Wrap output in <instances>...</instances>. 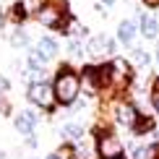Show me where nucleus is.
<instances>
[{"mask_svg":"<svg viewBox=\"0 0 159 159\" xmlns=\"http://www.w3.org/2000/svg\"><path fill=\"white\" fill-rule=\"evenodd\" d=\"M102 5H104V8H110V5H115V0H102Z\"/></svg>","mask_w":159,"mask_h":159,"instance_id":"obj_27","label":"nucleus"},{"mask_svg":"<svg viewBox=\"0 0 159 159\" xmlns=\"http://www.w3.org/2000/svg\"><path fill=\"white\" fill-rule=\"evenodd\" d=\"M115 159H128V157H125V154H120V157H115Z\"/></svg>","mask_w":159,"mask_h":159,"instance_id":"obj_29","label":"nucleus"},{"mask_svg":"<svg viewBox=\"0 0 159 159\" xmlns=\"http://www.w3.org/2000/svg\"><path fill=\"white\" fill-rule=\"evenodd\" d=\"M143 3V8H149V11H157L159 8V0H141Z\"/></svg>","mask_w":159,"mask_h":159,"instance_id":"obj_24","label":"nucleus"},{"mask_svg":"<svg viewBox=\"0 0 159 159\" xmlns=\"http://www.w3.org/2000/svg\"><path fill=\"white\" fill-rule=\"evenodd\" d=\"M24 143H26V146H29V149H37V146H39L37 136H26V138H24Z\"/></svg>","mask_w":159,"mask_h":159,"instance_id":"obj_22","label":"nucleus"},{"mask_svg":"<svg viewBox=\"0 0 159 159\" xmlns=\"http://www.w3.org/2000/svg\"><path fill=\"white\" fill-rule=\"evenodd\" d=\"M138 34L143 39H159V18L151 13H138Z\"/></svg>","mask_w":159,"mask_h":159,"instance_id":"obj_9","label":"nucleus"},{"mask_svg":"<svg viewBox=\"0 0 159 159\" xmlns=\"http://www.w3.org/2000/svg\"><path fill=\"white\" fill-rule=\"evenodd\" d=\"M44 159H60V157H57V154H47V157H44Z\"/></svg>","mask_w":159,"mask_h":159,"instance_id":"obj_28","label":"nucleus"},{"mask_svg":"<svg viewBox=\"0 0 159 159\" xmlns=\"http://www.w3.org/2000/svg\"><path fill=\"white\" fill-rule=\"evenodd\" d=\"M31 50L39 52V55H42L44 60L50 63V60H55V57H57V52H60V44H57V39H55V37H39Z\"/></svg>","mask_w":159,"mask_h":159,"instance_id":"obj_10","label":"nucleus"},{"mask_svg":"<svg viewBox=\"0 0 159 159\" xmlns=\"http://www.w3.org/2000/svg\"><path fill=\"white\" fill-rule=\"evenodd\" d=\"M8 91H11V81L0 73V97H8Z\"/></svg>","mask_w":159,"mask_h":159,"instance_id":"obj_21","label":"nucleus"},{"mask_svg":"<svg viewBox=\"0 0 159 159\" xmlns=\"http://www.w3.org/2000/svg\"><path fill=\"white\" fill-rule=\"evenodd\" d=\"M151 107H154V115L159 117V97H157V99H151Z\"/></svg>","mask_w":159,"mask_h":159,"instance_id":"obj_25","label":"nucleus"},{"mask_svg":"<svg viewBox=\"0 0 159 159\" xmlns=\"http://www.w3.org/2000/svg\"><path fill=\"white\" fill-rule=\"evenodd\" d=\"M18 3H21V5H24V8H26V11H29V16H31V18H34V13L39 11V5H42V3H44V0H18Z\"/></svg>","mask_w":159,"mask_h":159,"instance_id":"obj_20","label":"nucleus"},{"mask_svg":"<svg viewBox=\"0 0 159 159\" xmlns=\"http://www.w3.org/2000/svg\"><path fill=\"white\" fill-rule=\"evenodd\" d=\"M84 138H86V130H84V125L81 123H65L60 125V141L63 143H84Z\"/></svg>","mask_w":159,"mask_h":159,"instance_id":"obj_11","label":"nucleus"},{"mask_svg":"<svg viewBox=\"0 0 159 159\" xmlns=\"http://www.w3.org/2000/svg\"><path fill=\"white\" fill-rule=\"evenodd\" d=\"M133 78H136V68H133V63H130V60L117 57V55L110 60V94L123 97L125 91L130 89Z\"/></svg>","mask_w":159,"mask_h":159,"instance_id":"obj_4","label":"nucleus"},{"mask_svg":"<svg viewBox=\"0 0 159 159\" xmlns=\"http://www.w3.org/2000/svg\"><path fill=\"white\" fill-rule=\"evenodd\" d=\"M26 65H29V70H44V65H47V60H44L39 52L29 50V55H26Z\"/></svg>","mask_w":159,"mask_h":159,"instance_id":"obj_16","label":"nucleus"},{"mask_svg":"<svg viewBox=\"0 0 159 159\" xmlns=\"http://www.w3.org/2000/svg\"><path fill=\"white\" fill-rule=\"evenodd\" d=\"M91 138H94V151L99 159H115V157L125 154V141L104 120L91 128Z\"/></svg>","mask_w":159,"mask_h":159,"instance_id":"obj_3","label":"nucleus"},{"mask_svg":"<svg viewBox=\"0 0 159 159\" xmlns=\"http://www.w3.org/2000/svg\"><path fill=\"white\" fill-rule=\"evenodd\" d=\"M151 63H154V68H157V73H159V39H157V50H154V55H151Z\"/></svg>","mask_w":159,"mask_h":159,"instance_id":"obj_23","label":"nucleus"},{"mask_svg":"<svg viewBox=\"0 0 159 159\" xmlns=\"http://www.w3.org/2000/svg\"><path fill=\"white\" fill-rule=\"evenodd\" d=\"M154 130H157V115H143L141 112L130 133L133 136H146V133H154Z\"/></svg>","mask_w":159,"mask_h":159,"instance_id":"obj_12","label":"nucleus"},{"mask_svg":"<svg viewBox=\"0 0 159 159\" xmlns=\"http://www.w3.org/2000/svg\"><path fill=\"white\" fill-rule=\"evenodd\" d=\"M3 24H5V11L0 8V29H3Z\"/></svg>","mask_w":159,"mask_h":159,"instance_id":"obj_26","label":"nucleus"},{"mask_svg":"<svg viewBox=\"0 0 159 159\" xmlns=\"http://www.w3.org/2000/svg\"><path fill=\"white\" fill-rule=\"evenodd\" d=\"M52 89H55V99L60 107H73L81 97V76L70 63H63L55 70L52 78Z\"/></svg>","mask_w":159,"mask_h":159,"instance_id":"obj_2","label":"nucleus"},{"mask_svg":"<svg viewBox=\"0 0 159 159\" xmlns=\"http://www.w3.org/2000/svg\"><path fill=\"white\" fill-rule=\"evenodd\" d=\"M29 18H31V16H29V11H26L24 5L16 0V3L11 5V11H8V21H11L13 26H24V21H29Z\"/></svg>","mask_w":159,"mask_h":159,"instance_id":"obj_14","label":"nucleus"},{"mask_svg":"<svg viewBox=\"0 0 159 159\" xmlns=\"http://www.w3.org/2000/svg\"><path fill=\"white\" fill-rule=\"evenodd\" d=\"M8 42H11V47H29L31 44V37H29V31L24 29V26H13V31H8Z\"/></svg>","mask_w":159,"mask_h":159,"instance_id":"obj_13","label":"nucleus"},{"mask_svg":"<svg viewBox=\"0 0 159 159\" xmlns=\"http://www.w3.org/2000/svg\"><path fill=\"white\" fill-rule=\"evenodd\" d=\"M117 52V39H112L110 34H97L84 44V55L89 57V63H107L115 57Z\"/></svg>","mask_w":159,"mask_h":159,"instance_id":"obj_5","label":"nucleus"},{"mask_svg":"<svg viewBox=\"0 0 159 159\" xmlns=\"http://www.w3.org/2000/svg\"><path fill=\"white\" fill-rule=\"evenodd\" d=\"M37 125H39V115L34 110H21L18 115H13V128L18 130V136H34V130H37Z\"/></svg>","mask_w":159,"mask_h":159,"instance_id":"obj_7","label":"nucleus"},{"mask_svg":"<svg viewBox=\"0 0 159 159\" xmlns=\"http://www.w3.org/2000/svg\"><path fill=\"white\" fill-rule=\"evenodd\" d=\"M26 159H37V157H26Z\"/></svg>","mask_w":159,"mask_h":159,"instance_id":"obj_30","label":"nucleus"},{"mask_svg":"<svg viewBox=\"0 0 159 159\" xmlns=\"http://www.w3.org/2000/svg\"><path fill=\"white\" fill-rule=\"evenodd\" d=\"M133 63L136 65H151V52H146L143 47H133Z\"/></svg>","mask_w":159,"mask_h":159,"instance_id":"obj_18","label":"nucleus"},{"mask_svg":"<svg viewBox=\"0 0 159 159\" xmlns=\"http://www.w3.org/2000/svg\"><path fill=\"white\" fill-rule=\"evenodd\" d=\"M128 159H154V146L151 143H138V146H133Z\"/></svg>","mask_w":159,"mask_h":159,"instance_id":"obj_15","label":"nucleus"},{"mask_svg":"<svg viewBox=\"0 0 159 159\" xmlns=\"http://www.w3.org/2000/svg\"><path fill=\"white\" fill-rule=\"evenodd\" d=\"M138 37V21H133V18H123L120 24H117V42L123 44V47H133Z\"/></svg>","mask_w":159,"mask_h":159,"instance_id":"obj_8","label":"nucleus"},{"mask_svg":"<svg viewBox=\"0 0 159 159\" xmlns=\"http://www.w3.org/2000/svg\"><path fill=\"white\" fill-rule=\"evenodd\" d=\"M26 99L42 112H55L57 99H55V89L52 81H39V84H29L26 86Z\"/></svg>","mask_w":159,"mask_h":159,"instance_id":"obj_6","label":"nucleus"},{"mask_svg":"<svg viewBox=\"0 0 159 159\" xmlns=\"http://www.w3.org/2000/svg\"><path fill=\"white\" fill-rule=\"evenodd\" d=\"M55 154L60 159H78V146H76V143H63L60 141V146H57Z\"/></svg>","mask_w":159,"mask_h":159,"instance_id":"obj_17","label":"nucleus"},{"mask_svg":"<svg viewBox=\"0 0 159 159\" xmlns=\"http://www.w3.org/2000/svg\"><path fill=\"white\" fill-rule=\"evenodd\" d=\"M68 55H70V57L84 55V44H81V39H78V37H70V42H68Z\"/></svg>","mask_w":159,"mask_h":159,"instance_id":"obj_19","label":"nucleus"},{"mask_svg":"<svg viewBox=\"0 0 159 159\" xmlns=\"http://www.w3.org/2000/svg\"><path fill=\"white\" fill-rule=\"evenodd\" d=\"M34 18L44 29H52V31H57L63 37H70L73 29H76V18L70 13L68 0H44L39 5V11L34 13Z\"/></svg>","mask_w":159,"mask_h":159,"instance_id":"obj_1","label":"nucleus"}]
</instances>
